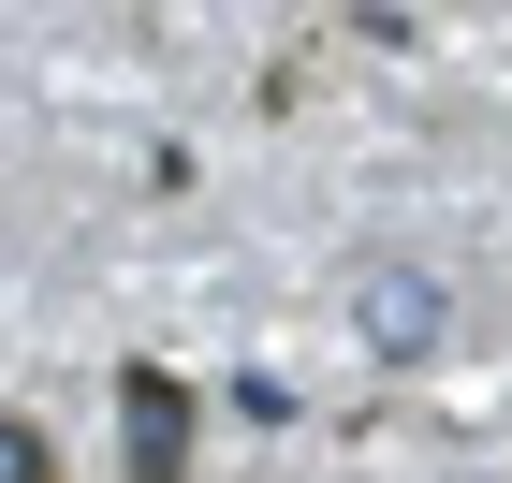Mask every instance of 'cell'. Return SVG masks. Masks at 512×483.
I'll use <instances>...</instances> for the list:
<instances>
[{
	"label": "cell",
	"instance_id": "cell-1",
	"mask_svg": "<svg viewBox=\"0 0 512 483\" xmlns=\"http://www.w3.org/2000/svg\"><path fill=\"white\" fill-rule=\"evenodd\" d=\"M352 308H366V352H425L439 337V279L425 264H352Z\"/></svg>",
	"mask_w": 512,
	"mask_h": 483
},
{
	"label": "cell",
	"instance_id": "cell-2",
	"mask_svg": "<svg viewBox=\"0 0 512 483\" xmlns=\"http://www.w3.org/2000/svg\"><path fill=\"white\" fill-rule=\"evenodd\" d=\"M132 483H176V381L132 366Z\"/></svg>",
	"mask_w": 512,
	"mask_h": 483
}]
</instances>
